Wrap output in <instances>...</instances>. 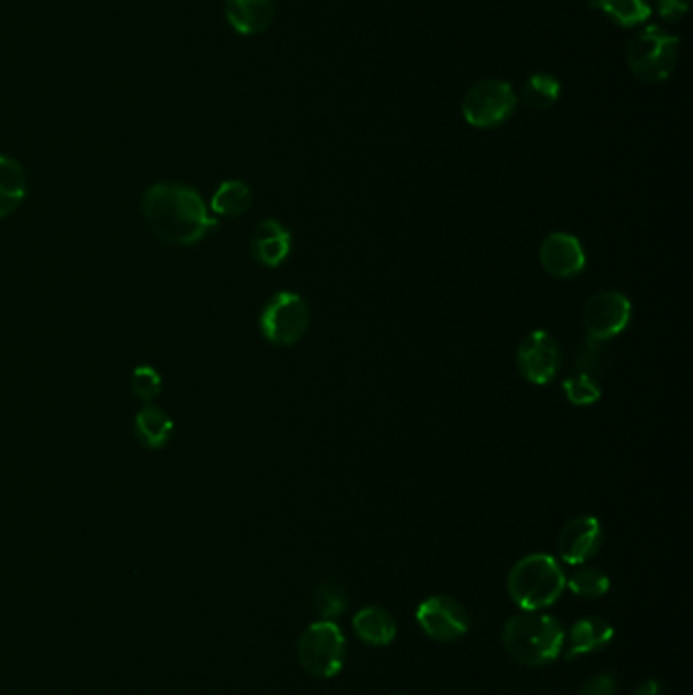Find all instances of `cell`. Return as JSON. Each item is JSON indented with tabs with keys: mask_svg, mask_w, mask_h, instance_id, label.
<instances>
[{
	"mask_svg": "<svg viewBox=\"0 0 693 695\" xmlns=\"http://www.w3.org/2000/svg\"><path fill=\"white\" fill-rule=\"evenodd\" d=\"M224 12L228 23L240 36H259L273 23V0H226Z\"/></svg>",
	"mask_w": 693,
	"mask_h": 695,
	"instance_id": "15",
	"label": "cell"
},
{
	"mask_svg": "<svg viewBox=\"0 0 693 695\" xmlns=\"http://www.w3.org/2000/svg\"><path fill=\"white\" fill-rule=\"evenodd\" d=\"M560 358V346L550 331H529L518 344V370L533 385H550L557 377Z\"/></svg>",
	"mask_w": 693,
	"mask_h": 695,
	"instance_id": "10",
	"label": "cell"
},
{
	"mask_svg": "<svg viewBox=\"0 0 693 695\" xmlns=\"http://www.w3.org/2000/svg\"><path fill=\"white\" fill-rule=\"evenodd\" d=\"M633 695H663V687H661L657 679H646V682L636 687Z\"/></svg>",
	"mask_w": 693,
	"mask_h": 695,
	"instance_id": "29",
	"label": "cell"
},
{
	"mask_svg": "<svg viewBox=\"0 0 693 695\" xmlns=\"http://www.w3.org/2000/svg\"><path fill=\"white\" fill-rule=\"evenodd\" d=\"M618 684L616 677L611 673H596L592 677H587L586 682L580 687L577 695H616Z\"/></svg>",
	"mask_w": 693,
	"mask_h": 695,
	"instance_id": "27",
	"label": "cell"
},
{
	"mask_svg": "<svg viewBox=\"0 0 693 695\" xmlns=\"http://www.w3.org/2000/svg\"><path fill=\"white\" fill-rule=\"evenodd\" d=\"M517 107L513 88L501 80H482L474 83L462 105L466 122L476 129H494L506 122Z\"/></svg>",
	"mask_w": 693,
	"mask_h": 695,
	"instance_id": "7",
	"label": "cell"
},
{
	"mask_svg": "<svg viewBox=\"0 0 693 695\" xmlns=\"http://www.w3.org/2000/svg\"><path fill=\"white\" fill-rule=\"evenodd\" d=\"M132 427H135V437L139 439V444L149 449H164L176 429L171 417L151 403L145 405L141 411L135 415Z\"/></svg>",
	"mask_w": 693,
	"mask_h": 695,
	"instance_id": "17",
	"label": "cell"
},
{
	"mask_svg": "<svg viewBox=\"0 0 693 695\" xmlns=\"http://www.w3.org/2000/svg\"><path fill=\"white\" fill-rule=\"evenodd\" d=\"M250 206H253V191L240 179L222 181L214 191L212 203H210L214 214L226 216V218H238L247 214Z\"/></svg>",
	"mask_w": 693,
	"mask_h": 695,
	"instance_id": "19",
	"label": "cell"
},
{
	"mask_svg": "<svg viewBox=\"0 0 693 695\" xmlns=\"http://www.w3.org/2000/svg\"><path fill=\"white\" fill-rule=\"evenodd\" d=\"M562 92V83L552 73H533L527 82L523 83L521 98L523 102L535 110H545L553 107Z\"/></svg>",
	"mask_w": 693,
	"mask_h": 695,
	"instance_id": "21",
	"label": "cell"
},
{
	"mask_svg": "<svg viewBox=\"0 0 693 695\" xmlns=\"http://www.w3.org/2000/svg\"><path fill=\"white\" fill-rule=\"evenodd\" d=\"M506 588L523 610H543L564 594V569L552 555H527L508 572Z\"/></svg>",
	"mask_w": 693,
	"mask_h": 695,
	"instance_id": "3",
	"label": "cell"
},
{
	"mask_svg": "<svg viewBox=\"0 0 693 695\" xmlns=\"http://www.w3.org/2000/svg\"><path fill=\"white\" fill-rule=\"evenodd\" d=\"M354 633L366 645L387 647L397 635V623L393 614L383 606H366L358 610L353 620Z\"/></svg>",
	"mask_w": 693,
	"mask_h": 695,
	"instance_id": "16",
	"label": "cell"
},
{
	"mask_svg": "<svg viewBox=\"0 0 693 695\" xmlns=\"http://www.w3.org/2000/svg\"><path fill=\"white\" fill-rule=\"evenodd\" d=\"M602 525L596 517H576L567 520L557 539V552L565 564L584 566L602 547Z\"/></svg>",
	"mask_w": 693,
	"mask_h": 695,
	"instance_id": "11",
	"label": "cell"
},
{
	"mask_svg": "<svg viewBox=\"0 0 693 695\" xmlns=\"http://www.w3.org/2000/svg\"><path fill=\"white\" fill-rule=\"evenodd\" d=\"M141 212L149 230L176 247H194L218 226L200 193L174 181H161L147 189Z\"/></svg>",
	"mask_w": 693,
	"mask_h": 695,
	"instance_id": "1",
	"label": "cell"
},
{
	"mask_svg": "<svg viewBox=\"0 0 693 695\" xmlns=\"http://www.w3.org/2000/svg\"><path fill=\"white\" fill-rule=\"evenodd\" d=\"M562 389H564L567 401L574 403L577 407L594 405L602 397L598 380L590 377V375H582V373H572L570 377L565 378Z\"/></svg>",
	"mask_w": 693,
	"mask_h": 695,
	"instance_id": "24",
	"label": "cell"
},
{
	"mask_svg": "<svg viewBox=\"0 0 693 695\" xmlns=\"http://www.w3.org/2000/svg\"><path fill=\"white\" fill-rule=\"evenodd\" d=\"M346 659V638L340 626L331 620H318L307 626L297 641V661L304 672L318 679H329L340 673Z\"/></svg>",
	"mask_w": 693,
	"mask_h": 695,
	"instance_id": "5",
	"label": "cell"
},
{
	"mask_svg": "<svg viewBox=\"0 0 693 695\" xmlns=\"http://www.w3.org/2000/svg\"><path fill=\"white\" fill-rule=\"evenodd\" d=\"M604 348L602 342H594L587 338L584 348L576 354V360H574V373H582V375H590V377L596 378L602 366H604Z\"/></svg>",
	"mask_w": 693,
	"mask_h": 695,
	"instance_id": "26",
	"label": "cell"
},
{
	"mask_svg": "<svg viewBox=\"0 0 693 695\" xmlns=\"http://www.w3.org/2000/svg\"><path fill=\"white\" fill-rule=\"evenodd\" d=\"M27 196V176L19 161L0 155V218L11 216Z\"/></svg>",
	"mask_w": 693,
	"mask_h": 695,
	"instance_id": "18",
	"label": "cell"
},
{
	"mask_svg": "<svg viewBox=\"0 0 693 695\" xmlns=\"http://www.w3.org/2000/svg\"><path fill=\"white\" fill-rule=\"evenodd\" d=\"M594 9L604 12L618 27L633 29L645 23L651 17V7L646 0H590Z\"/></svg>",
	"mask_w": 693,
	"mask_h": 695,
	"instance_id": "20",
	"label": "cell"
},
{
	"mask_svg": "<svg viewBox=\"0 0 693 695\" xmlns=\"http://www.w3.org/2000/svg\"><path fill=\"white\" fill-rule=\"evenodd\" d=\"M565 586L580 598L596 600L608 592L611 579L598 567H590L584 564V566H577L570 578H565Z\"/></svg>",
	"mask_w": 693,
	"mask_h": 695,
	"instance_id": "22",
	"label": "cell"
},
{
	"mask_svg": "<svg viewBox=\"0 0 693 695\" xmlns=\"http://www.w3.org/2000/svg\"><path fill=\"white\" fill-rule=\"evenodd\" d=\"M130 389L141 401L149 405V403L155 401L161 395L164 378L155 370L154 366H137L132 370V377H130Z\"/></svg>",
	"mask_w": 693,
	"mask_h": 695,
	"instance_id": "25",
	"label": "cell"
},
{
	"mask_svg": "<svg viewBox=\"0 0 693 695\" xmlns=\"http://www.w3.org/2000/svg\"><path fill=\"white\" fill-rule=\"evenodd\" d=\"M657 11L665 23H680L690 11V0H657Z\"/></svg>",
	"mask_w": 693,
	"mask_h": 695,
	"instance_id": "28",
	"label": "cell"
},
{
	"mask_svg": "<svg viewBox=\"0 0 693 695\" xmlns=\"http://www.w3.org/2000/svg\"><path fill=\"white\" fill-rule=\"evenodd\" d=\"M612 638H614V626L608 620L600 616H586L574 623L565 637V659H577V657L602 651L608 647Z\"/></svg>",
	"mask_w": 693,
	"mask_h": 695,
	"instance_id": "14",
	"label": "cell"
},
{
	"mask_svg": "<svg viewBox=\"0 0 693 695\" xmlns=\"http://www.w3.org/2000/svg\"><path fill=\"white\" fill-rule=\"evenodd\" d=\"M309 319V306L301 295L279 291L270 295L269 301L260 309V334L275 346H294L306 336Z\"/></svg>",
	"mask_w": 693,
	"mask_h": 695,
	"instance_id": "6",
	"label": "cell"
},
{
	"mask_svg": "<svg viewBox=\"0 0 693 695\" xmlns=\"http://www.w3.org/2000/svg\"><path fill=\"white\" fill-rule=\"evenodd\" d=\"M294 238L279 220H263L250 238V252L263 267H279L291 255Z\"/></svg>",
	"mask_w": 693,
	"mask_h": 695,
	"instance_id": "13",
	"label": "cell"
},
{
	"mask_svg": "<svg viewBox=\"0 0 693 695\" xmlns=\"http://www.w3.org/2000/svg\"><path fill=\"white\" fill-rule=\"evenodd\" d=\"M680 56V37L661 27H645L626 46V63L641 82L659 83L670 78Z\"/></svg>",
	"mask_w": 693,
	"mask_h": 695,
	"instance_id": "4",
	"label": "cell"
},
{
	"mask_svg": "<svg viewBox=\"0 0 693 695\" xmlns=\"http://www.w3.org/2000/svg\"><path fill=\"white\" fill-rule=\"evenodd\" d=\"M348 594L336 582H326L314 592L311 596V610L324 620H334L346 610Z\"/></svg>",
	"mask_w": 693,
	"mask_h": 695,
	"instance_id": "23",
	"label": "cell"
},
{
	"mask_svg": "<svg viewBox=\"0 0 693 695\" xmlns=\"http://www.w3.org/2000/svg\"><path fill=\"white\" fill-rule=\"evenodd\" d=\"M582 316L587 338L604 344L623 334L624 328L631 324L633 306L626 295L608 289L592 295L584 306Z\"/></svg>",
	"mask_w": 693,
	"mask_h": 695,
	"instance_id": "8",
	"label": "cell"
},
{
	"mask_svg": "<svg viewBox=\"0 0 693 695\" xmlns=\"http://www.w3.org/2000/svg\"><path fill=\"white\" fill-rule=\"evenodd\" d=\"M564 641L562 625L541 610L513 614L503 626V647L513 659L527 667H541L557 659Z\"/></svg>",
	"mask_w": 693,
	"mask_h": 695,
	"instance_id": "2",
	"label": "cell"
},
{
	"mask_svg": "<svg viewBox=\"0 0 693 695\" xmlns=\"http://www.w3.org/2000/svg\"><path fill=\"white\" fill-rule=\"evenodd\" d=\"M417 623L427 637L439 643H454L468 633V613L458 600L449 596H432L419 604Z\"/></svg>",
	"mask_w": 693,
	"mask_h": 695,
	"instance_id": "9",
	"label": "cell"
},
{
	"mask_svg": "<svg viewBox=\"0 0 693 695\" xmlns=\"http://www.w3.org/2000/svg\"><path fill=\"white\" fill-rule=\"evenodd\" d=\"M539 260L555 279H574L586 269V250L576 236L553 232L541 242Z\"/></svg>",
	"mask_w": 693,
	"mask_h": 695,
	"instance_id": "12",
	"label": "cell"
}]
</instances>
